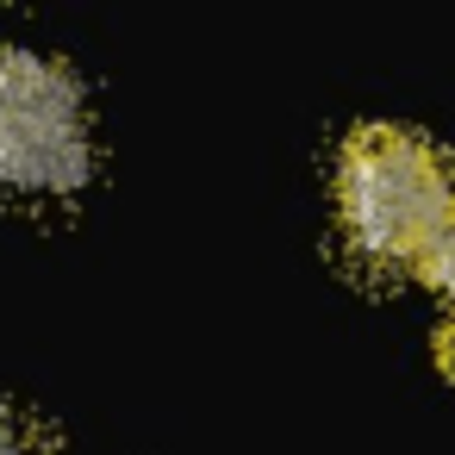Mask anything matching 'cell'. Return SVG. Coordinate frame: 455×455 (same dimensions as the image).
Listing matches in <instances>:
<instances>
[{"label":"cell","instance_id":"1","mask_svg":"<svg viewBox=\"0 0 455 455\" xmlns=\"http://www.w3.org/2000/svg\"><path fill=\"white\" fill-rule=\"evenodd\" d=\"M343 231L368 262H424L430 237L455 212V181L443 156L405 125H362L337 163Z\"/></svg>","mask_w":455,"mask_h":455},{"label":"cell","instance_id":"2","mask_svg":"<svg viewBox=\"0 0 455 455\" xmlns=\"http://www.w3.org/2000/svg\"><path fill=\"white\" fill-rule=\"evenodd\" d=\"M88 181V107L63 63L0 44V188L69 194Z\"/></svg>","mask_w":455,"mask_h":455},{"label":"cell","instance_id":"3","mask_svg":"<svg viewBox=\"0 0 455 455\" xmlns=\"http://www.w3.org/2000/svg\"><path fill=\"white\" fill-rule=\"evenodd\" d=\"M424 275H430L443 293H455V212H449L443 231L430 237V250H424Z\"/></svg>","mask_w":455,"mask_h":455},{"label":"cell","instance_id":"4","mask_svg":"<svg viewBox=\"0 0 455 455\" xmlns=\"http://www.w3.org/2000/svg\"><path fill=\"white\" fill-rule=\"evenodd\" d=\"M0 455H38L32 424H26V418H13V411H0Z\"/></svg>","mask_w":455,"mask_h":455},{"label":"cell","instance_id":"5","mask_svg":"<svg viewBox=\"0 0 455 455\" xmlns=\"http://www.w3.org/2000/svg\"><path fill=\"white\" fill-rule=\"evenodd\" d=\"M443 355H449V368H455V318H449V331H443Z\"/></svg>","mask_w":455,"mask_h":455}]
</instances>
